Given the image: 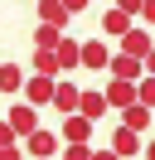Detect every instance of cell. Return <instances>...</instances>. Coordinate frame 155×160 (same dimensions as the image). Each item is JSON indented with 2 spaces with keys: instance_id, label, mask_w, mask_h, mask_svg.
Masks as SVG:
<instances>
[{
  "instance_id": "7",
  "label": "cell",
  "mask_w": 155,
  "mask_h": 160,
  "mask_svg": "<svg viewBox=\"0 0 155 160\" xmlns=\"http://www.w3.org/2000/svg\"><path fill=\"white\" fill-rule=\"evenodd\" d=\"M24 150H29V155H39V160H44V155H58V136L39 126V131H29V136H24Z\"/></svg>"
},
{
  "instance_id": "8",
  "label": "cell",
  "mask_w": 155,
  "mask_h": 160,
  "mask_svg": "<svg viewBox=\"0 0 155 160\" xmlns=\"http://www.w3.org/2000/svg\"><path fill=\"white\" fill-rule=\"evenodd\" d=\"M112 150H116V155H136V150H141V131H131V126H116L112 131Z\"/></svg>"
},
{
  "instance_id": "20",
  "label": "cell",
  "mask_w": 155,
  "mask_h": 160,
  "mask_svg": "<svg viewBox=\"0 0 155 160\" xmlns=\"http://www.w3.org/2000/svg\"><path fill=\"white\" fill-rule=\"evenodd\" d=\"M58 160H92V150H87V146H78V141H68V146L58 150Z\"/></svg>"
},
{
  "instance_id": "22",
  "label": "cell",
  "mask_w": 155,
  "mask_h": 160,
  "mask_svg": "<svg viewBox=\"0 0 155 160\" xmlns=\"http://www.w3.org/2000/svg\"><path fill=\"white\" fill-rule=\"evenodd\" d=\"M15 141H19V136H15V126H10V121H0V146H15Z\"/></svg>"
},
{
  "instance_id": "21",
  "label": "cell",
  "mask_w": 155,
  "mask_h": 160,
  "mask_svg": "<svg viewBox=\"0 0 155 160\" xmlns=\"http://www.w3.org/2000/svg\"><path fill=\"white\" fill-rule=\"evenodd\" d=\"M141 5H145V0H116V10H126V15H131V20H136V15H141Z\"/></svg>"
},
{
  "instance_id": "28",
  "label": "cell",
  "mask_w": 155,
  "mask_h": 160,
  "mask_svg": "<svg viewBox=\"0 0 155 160\" xmlns=\"http://www.w3.org/2000/svg\"><path fill=\"white\" fill-rule=\"evenodd\" d=\"M145 160H155V141H150V146H145Z\"/></svg>"
},
{
  "instance_id": "23",
  "label": "cell",
  "mask_w": 155,
  "mask_h": 160,
  "mask_svg": "<svg viewBox=\"0 0 155 160\" xmlns=\"http://www.w3.org/2000/svg\"><path fill=\"white\" fill-rule=\"evenodd\" d=\"M141 20H145V24H155V0H145V5H141Z\"/></svg>"
},
{
  "instance_id": "4",
  "label": "cell",
  "mask_w": 155,
  "mask_h": 160,
  "mask_svg": "<svg viewBox=\"0 0 155 160\" xmlns=\"http://www.w3.org/2000/svg\"><path fill=\"white\" fill-rule=\"evenodd\" d=\"M10 126H15V136H29V131H39V107H29V102H19V107H10Z\"/></svg>"
},
{
  "instance_id": "12",
  "label": "cell",
  "mask_w": 155,
  "mask_h": 160,
  "mask_svg": "<svg viewBox=\"0 0 155 160\" xmlns=\"http://www.w3.org/2000/svg\"><path fill=\"white\" fill-rule=\"evenodd\" d=\"M78 97H82V88H78V82H58V92H53V107L63 112V117H73V112H78Z\"/></svg>"
},
{
  "instance_id": "5",
  "label": "cell",
  "mask_w": 155,
  "mask_h": 160,
  "mask_svg": "<svg viewBox=\"0 0 155 160\" xmlns=\"http://www.w3.org/2000/svg\"><path fill=\"white\" fill-rule=\"evenodd\" d=\"M107 107H116V112L136 107V82H121V78H112V82H107Z\"/></svg>"
},
{
  "instance_id": "19",
  "label": "cell",
  "mask_w": 155,
  "mask_h": 160,
  "mask_svg": "<svg viewBox=\"0 0 155 160\" xmlns=\"http://www.w3.org/2000/svg\"><path fill=\"white\" fill-rule=\"evenodd\" d=\"M136 102H145V107H155V78L145 73L141 82H136Z\"/></svg>"
},
{
  "instance_id": "2",
  "label": "cell",
  "mask_w": 155,
  "mask_h": 160,
  "mask_svg": "<svg viewBox=\"0 0 155 160\" xmlns=\"http://www.w3.org/2000/svg\"><path fill=\"white\" fill-rule=\"evenodd\" d=\"M107 68H112V78H121V82H141L145 78V58H131V53H121V49L112 53Z\"/></svg>"
},
{
  "instance_id": "15",
  "label": "cell",
  "mask_w": 155,
  "mask_h": 160,
  "mask_svg": "<svg viewBox=\"0 0 155 160\" xmlns=\"http://www.w3.org/2000/svg\"><path fill=\"white\" fill-rule=\"evenodd\" d=\"M0 92H24V68L19 63H0Z\"/></svg>"
},
{
  "instance_id": "17",
  "label": "cell",
  "mask_w": 155,
  "mask_h": 160,
  "mask_svg": "<svg viewBox=\"0 0 155 160\" xmlns=\"http://www.w3.org/2000/svg\"><path fill=\"white\" fill-rule=\"evenodd\" d=\"M34 73H48V78H58V49H34Z\"/></svg>"
},
{
  "instance_id": "6",
  "label": "cell",
  "mask_w": 155,
  "mask_h": 160,
  "mask_svg": "<svg viewBox=\"0 0 155 160\" xmlns=\"http://www.w3.org/2000/svg\"><path fill=\"white\" fill-rule=\"evenodd\" d=\"M58 136H63V146H68V141H78V146H87V141H92V121H87L82 112H73V117L63 121V131H58Z\"/></svg>"
},
{
  "instance_id": "13",
  "label": "cell",
  "mask_w": 155,
  "mask_h": 160,
  "mask_svg": "<svg viewBox=\"0 0 155 160\" xmlns=\"http://www.w3.org/2000/svg\"><path fill=\"white\" fill-rule=\"evenodd\" d=\"M107 63H112V49L102 39H87L82 44V68H107Z\"/></svg>"
},
{
  "instance_id": "24",
  "label": "cell",
  "mask_w": 155,
  "mask_h": 160,
  "mask_svg": "<svg viewBox=\"0 0 155 160\" xmlns=\"http://www.w3.org/2000/svg\"><path fill=\"white\" fill-rule=\"evenodd\" d=\"M0 160H24V155H19V146H0Z\"/></svg>"
},
{
  "instance_id": "1",
  "label": "cell",
  "mask_w": 155,
  "mask_h": 160,
  "mask_svg": "<svg viewBox=\"0 0 155 160\" xmlns=\"http://www.w3.org/2000/svg\"><path fill=\"white\" fill-rule=\"evenodd\" d=\"M53 92H58V78H48V73H34V78L24 82V102L29 107H48Z\"/></svg>"
},
{
  "instance_id": "25",
  "label": "cell",
  "mask_w": 155,
  "mask_h": 160,
  "mask_svg": "<svg viewBox=\"0 0 155 160\" xmlns=\"http://www.w3.org/2000/svg\"><path fill=\"white\" fill-rule=\"evenodd\" d=\"M63 5H68V15H82L87 10V0H63Z\"/></svg>"
},
{
  "instance_id": "26",
  "label": "cell",
  "mask_w": 155,
  "mask_h": 160,
  "mask_svg": "<svg viewBox=\"0 0 155 160\" xmlns=\"http://www.w3.org/2000/svg\"><path fill=\"white\" fill-rule=\"evenodd\" d=\"M92 160H121V155H116V150L107 146V150H92Z\"/></svg>"
},
{
  "instance_id": "10",
  "label": "cell",
  "mask_w": 155,
  "mask_h": 160,
  "mask_svg": "<svg viewBox=\"0 0 155 160\" xmlns=\"http://www.w3.org/2000/svg\"><path fill=\"white\" fill-rule=\"evenodd\" d=\"M121 126H131V131H145V126H155V107H145V102L126 107V112H121Z\"/></svg>"
},
{
  "instance_id": "11",
  "label": "cell",
  "mask_w": 155,
  "mask_h": 160,
  "mask_svg": "<svg viewBox=\"0 0 155 160\" xmlns=\"http://www.w3.org/2000/svg\"><path fill=\"white\" fill-rule=\"evenodd\" d=\"M68 20H73V15H68L63 0H39V24H58V29H63Z\"/></svg>"
},
{
  "instance_id": "16",
  "label": "cell",
  "mask_w": 155,
  "mask_h": 160,
  "mask_svg": "<svg viewBox=\"0 0 155 160\" xmlns=\"http://www.w3.org/2000/svg\"><path fill=\"white\" fill-rule=\"evenodd\" d=\"M78 63H82V44H78V39H63V44H58V68L73 73Z\"/></svg>"
},
{
  "instance_id": "18",
  "label": "cell",
  "mask_w": 155,
  "mask_h": 160,
  "mask_svg": "<svg viewBox=\"0 0 155 160\" xmlns=\"http://www.w3.org/2000/svg\"><path fill=\"white\" fill-rule=\"evenodd\" d=\"M58 44H63V29L58 24H39L34 29V49H58Z\"/></svg>"
},
{
  "instance_id": "3",
  "label": "cell",
  "mask_w": 155,
  "mask_h": 160,
  "mask_svg": "<svg viewBox=\"0 0 155 160\" xmlns=\"http://www.w3.org/2000/svg\"><path fill=\"white\" fill-rule=\"evenodd\" d=\"M116 49H121V53H131V58H145V53L155 49V44H150V29L131 24V34H121V39H116Z\"/></svg>"
},
{
  "instance_id": "9",
  "label": "cell",
  "mask_w": 155,
  "mask_h": 160,
  "mask_svg": "<svg viewBox=\"0 0 155 160\" xmlns=\"http://www.w3.org/2000/svg\"><path fill=\"white\" fill-rule=\"evenodd\" d=\"M131 15H126V10H116V5H112V10H107L102 15V34H112V39H121V34H131Z\"/></svg>"
},
{
  "instance_id": "27",
  "label": "cell",
  "mask_w": 155,
  "mask_h": 160,
  "mask_svg": "<svg viewBox=\"0 0 155 160\" xmlns=\"http://www.w3.org/2000/svg\"><path fill=\"white\" fill-rule=\"evenodd\" d=\"M145 73H150V78H155V49L145 53Z\"/></svg>"
},
{
  "instance_id": "14",
  "label": "cell",
  "mask_w": 155,
  "mask_h": 160,
  "mask_svg": "<svg viewBox=\"0 0 155 160\" xmlns=\"http://www.w3.org/2000/svg\"><path fill=\"white\" fill-rule=\"evenodd\" d=\"M78 112H82L87 121L107 117V92H87V88H82V97H78Z\"/></svg>"
}]
</instances>
